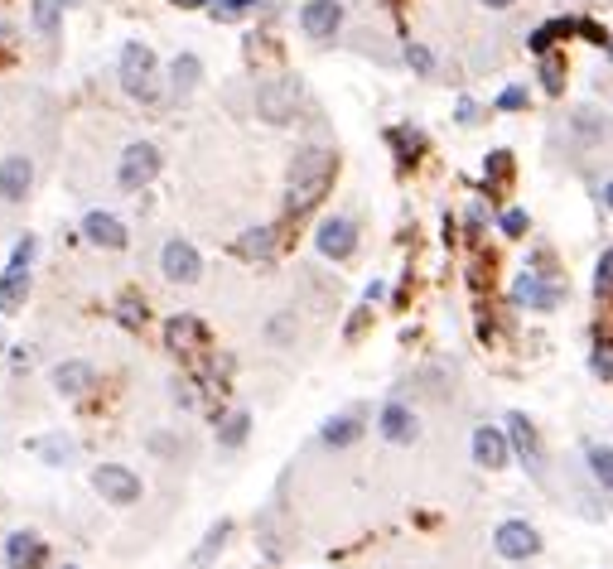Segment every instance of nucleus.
<instances>
[{
	"label": "nucleus",
	"mask_w": 613,
	"mask_h": 569,
	"mask_svg": "<svg viewBox=\"0 0 613 569\" xmlns=\"http://www.w3.org/2000/svg\"><path fill=\"white\" fill-rule=\"evenodd\" d=\"M334 184V155L329 150H300L290 164V189H285V208L290 213H305L314 208Z\"/></svg>",
	"instance_id": "1"
},
{
	"label": "nucleus",
	"mask_w": 613,
	"mask_h": 569,
	"mask_svg": "<svg viewBox=\"0 0 613 569\" xmlns=\"http://www.w3.org/2000/svg\"><path fill=\"white\" fill-rule=\"evenodd\" d=\"M92 488L102 502H112V507H136L140 502V473H131L126 463H102V468H92Z\"/></svg>",
	"instance_id": "2"
},
{
	"label": "nucleus",
	"mask_w": 613,
	"mask_h": 569,
	"mask_svg": "<svg viewBox=\"0 0 613 569\" xmlns=\"http://www.w3.org/2000/svg\"><path fill=\"white\" fill-rule=\"evenodd\" d=\"M160 174V150L150 145V140H131L126 150H121V169H116V184L126 193L145 189L150 179Z\"/></svg>",
	"instance_id": "3"
},
{
	"label": "nucleus",
	"mask_w": 613,
	"mask_h": 569,
	"mask_svg": "<svg viewBox=\"0 0 613 569\" xmlns=\"http://www.w3.org/2000/svg\"><path fill=\"white\" fill-rule=\"evenodd\" d=\"M121 87L136 102H155V54L145 44H126V54H121Z\"/></svg>",
	"instance_id": "4"
},
{
	"label": "nucleus",
	"mask_w": 613,
	"mask_h": 569,
	"mask_svg": "<svg viewBox=\"0 0 613 569\" xmlns=\"http://www.w3.org/2000/svg\"><path fill=\"white\" fill-rule=\"evenodd\" d=\"M295 102H300V82H290V78L266 82V87L256 92V116H261L266 126H285V121L295 116Z\"/></svg>",
	"instance_id": "5"
},
{
	"label": "nucleus",
	"mask_w": 613,
	"mask_h": 569,
	"mask_svg": "<svg viewBox=\"0 0 613 569\" xmlns=\"http://www.w3.org/2000/svg\"><path fill=\"white\" fill-rule=\"evenodd\" d=\"M507 439H512L517 459L527 463L531 478H541V473H546V459H541V439H536V425H531L522 410H512V415H507Z\"/></svg>",
	"instance_id": "6"
},
{
	"label": "nucleus",
	"mask_w": 613,
	"mask_h": 569,
	"mask_svg": "<svg viewBox=\"0 0 613 569\" xmlns=\"http://www.w3.org/2000/svg\"><path fill=\"white\" fill-rule=\"evenodd\" d=\"M160 271H165V280H174V285H194L198 275H203V261H198V251L189 242H165V251H160Z\"/></svg>",
	"instance_id": "7"
},
{
	"label": "nucleus",
	"mask_w": 613,
	"mask_h": 569,
	"mask_svg": "<svg viewBox=\"0 0 613 569\" xmlns=\"http://www.w3.org/2000/svg\"><path fill=\"white\" fill-rule=\"evenodd\" d=\"M314 246H319L329 261H348V256H353V246H358V227H353L348 217H329V222H319Z\"/></svg>",
	"instance_id": "8"
},
{
	"label": "nucleus",
	"mask_w": 613,
	"mask_h": 569,
	"mask_svg": "<svg viewBox=\"0 0 613 569\" xmlns=\"http://www.w3.org/2000/svg\"><path fill=\"white\" fill-rule=\"evenodd\" d=\"M493 545H498L502 560H531V555L541 550V536L531 531L527 521H502L498 536H493Z\"/></svg>",
	"instance_id": "9"
},
{
	"label": "nucleus",
	"mask_w": 613,
	"mask_h": 569,
	"mask_svg": "<svg viewBox=\"0 0 613 569\" xmlns=\"http://www.w3.org/2000/svg\"><path fill=\"white\" fill-rule=\"evenodd\" d=\"M338 25H343V5L338 0H305L300 29H305L309 39H334Z\"/></svg>",
	"instance_id": "10"
},
{
	"label": "nucleus",
	"mask_w": 613,
	"mask_h": 569,
	"mask_svg": "<svg viewBox=\"0 0 613 569\" xmlns=\"http://www.w3.org/2000/svg\"><path fill=\"white\" fill-rule=\"evenodd\" d=\"M507 454H512V439L502 430H493V425H478L474 430V463L478 468L498 473V468H507Z\"/></svg>",
	"instance_id": "11"
},
{
	"label": "nucleus",
	"mask_w": 613,
	"mask_h": 569,
	"mask_svg": "<svg viewBox=\"0 0 613 569\" xmlns=\"http://www.w3.org/2000/svg\"><path fill=\"white\" fill-rule=\"evenodd\" d=\"M29 189H34V164H29L25 155L0 160V198H5V203H25Z\"/></svg>",
	"instance_id": "12"
},
{
	"label": "nucleus",
	"mask_w": 613,
	"mask_h": 569,
	"mask_svg": "<svg viewBox=\"0 0 613 569\" xmlns=\"http://www.w3.org/2000/svg\"><path fill=\"white\" fill-rule=\"evenodd\" d=\"M165 343L174 357H194L203 348V324H198L194 314H174L165 328Z\"/></svg>",
	"instance_id": "13"
},
{
	"label": "nucleus",
	"mask_w": 613,
	"mask_h": 569,
	"mask_svg": "<svg viewBox=\"0 0 613 569\" xmlns=\"http://www.w3.org/2000/svg\"><path fill=\"white\" fill-rule=\"evenodd\" d=\"M377 430L387 434L391 444H411V439L420 434V420L401 406V401H387V406H382V415H377Z\"/></svg>",
	"instance_id": "14"
},
{
	"label": "nucleus",
	"mask_w": 613,
	"mask_h": 569,
	"mask_svg": "<svg viewBox=\"0 0 613 569\" xmlns=\"http://www.w3.org/2000/svg\"><path fill=\"white\" fill-rule=\"evenodd\" d=\"M512 299L517 304H527V309H556L560 304V290L556 285H546L541 275H517V285H512Z\"/></svg>",
	"instance_id": "15"
},
{
	"label": "nucleus",
	"mask_w": 613,
	"mask_h": 569,
	"mask_svg": "<svg viewBox=\"0 0 613 569\" xmlns=\"http://www.w3.org/2000/svg\"><path fill=\"white\" fill-rule=\"evenodd\" d=\"M83 237L97 246H112V251H121L126 246V227L116 222L112 213H87L83 217Z\"/></svg>",
	"instance_id": "16"
},
{
	"label": "nucleus",
	"mask_w": 613,
	"mask_h": 569,
	"mask_svg": "<svg viewBox=\"0 0 613 569\" xmlns=\"http://www.w3.org/2000/svg\"><path fill=\"white\" fill-rule=\"evenodd\" d=\"M92 381H97L92 362H63V367L54 372V391L58 396H87V391H92Z\"/></svg>",
	"instance_id": "17"
},
{
	"label": "nucleus",
	"mask_w": 613,
	"mask_h": 569,
	"mask_svg": "<svg viewBox=\"0 0 613 569\" xmlns=\"http://www.w3.org/2000/svg\"><path fill=\"white\" fill-rule=\"evenodd\" d=\"M39 555H44V545H39L34 531H15V536L5 541V569H34Z\"/></svg>",
	"instance_id": "18"
},
{
	"label": "nucleus",
	"mask_w": 613,
	"mask_h": 569,
	"mask_svg": "<svg viewBox=\"0 0 613 569\" xmlns=\"http://www.w3.org/2000/svg\"><path fill=\"white\" fill-rule=\"evenodd\" d=\"M237 256H247V261H271L276 256V227H251L237 237Z\"/></svg>",
	"instance_id": "19"
},
{
	"label": "nucleus",
	"mask_w": 613,
	"mask_h": 569,
	"mask_svg": "<svg viewBox=\"0 0 613 569\" xmlns=\"http://www.w3.org/2000/svg\"><path fill=\"white\" fill-rule=\"evenodd\" d=\"M227 536H232V521H218V526H208V536L198 541V550L189 555V565H184V569H208L213 560H218V550L227 545Z\"/></svg>",
	"instance_id": "20"
},
{
	"label": "nucleus",
	"mask_w": 613,
	"mask_h": 569,
	"mask_svg": "<svg viewBox=\"0 0 613 569\" xmlns=\"http://www.w3.org/2000/svg\"><path fill=\"white\" fill-rule=\"evenodd\" d=\"M29 295V266H5V275H0V309H20Z\"/></svg>",
	"instance_id": "21"
},
{
	"label": "nucleus",
	"mask_w": 613,
	"mask_h": 569,
	"mask_svg": "<svg viewBox=\"0 0 613 569\" xmlns=\"http://www.w3.org/2000/svg\"><path fill=\"white\" fill-rule=\"evenodd\" d=\"M358 434H363V420H358V415H334V420H324L319 439H324L329 449H348Z\"/></svg>",
	"instance_id": "22"
},
{
	"label": "nucleus",
	"mask_w": 613,
	"mask_h": 569,
	"mask_svg": "<svg viewBox=\"0 0 613 569\" xmlns=\"http://www.w3.org/2000/svg\"><path fill=\"white\" fill-rule=\"evenodd\" d=\"M575 29H580V20H551V25L531 29V54H536V58L556 54V44L565 39V34H575Z\"/></svg>",
	"instance_id": "23"
},
{
	"label": "nucleus",
	"mask_w": 613,
	"mask_h": 569,
	"mask_svg": "<svg viewBox=\"0 0 613 569\" xmlns=\"http://www.w3.org/2000/svg\"><path fill=\"white\" fill-rule=\"evenodd\" d=\"M198 78H203V63H198L194 54H179L174 63H169V82H174L179 92H194Z\"/></svg>",
	"instance_id": "24"
},
{
	"label": "nucleus",
	"mask_w": 613,
	"mask_h": 569,
	"mask_svg": "<svg viewBox=\"0 0 613 569\" xmlns=\"http://www.w3.org/2000/svg\"><path fill=\"white\" fill-rule=\"evenodd\" d=\"M387 140L396 145V155H401V164H416V155L425 150V136H420V131H406V126H391Z\"/></svg>",
	"instance_id": "25"
},
{
	"label": "nucleus",
	"mask_w": 613,
	"mask_h": 569,
	"mask_svg": "<svg viewBox=\"0 0 613 569\" xmlns=\"http://www.w3.org/2000/svg\"><path fill=\"white\" fill-rule=\"evenodd\" d=\"M541 87H546V97L565 92V63H560V54H541Z\"/></svg>",
	"instance_id": "26"
},
{
	"label": "nucleus",
	"mask_w": 613,
	"mask_h": 569,
	"mask_svg": "<svg viewBox=\"0 0 613 569\" xmlns=\"http://www.w3.org/2000/svg\"><path fill=\"white\" fill-rule=\"evenodd\" d=\"M247 430H251L247 410H232V415H227L223 425H218V439H223L227 449H237V444H242V439H247Z\"/></svg>",
	"instance_id": "27"
},
{
	"label": "nucleus",
	"mask_w": 613,
	"mask_h": 569,
	"mask_svg": "<svg viewBox=\"0 0 613 569\" xmlns=\"http://www.w3.org/2000/svg\"><path fill=\"white\" fill-rule=\"evenodd\" d=\"M570 126H575V136L580 140H604V116H599V111L580 107L575 116H570Z\"/></svg>",
	"instance_id": "28"
},
{
	"label": "nucleus",
	"mask_w": 613,
	"mask_h": 569,
	"mask_svg": "<svg viewBox=\"0 0 613 569\" xmlns=\"http://www.w3.org/2000/svg\"><path fill=\"white\" fill-rule=\"evenodd\" d=\"M116 319H121V328H140V324H145V299H140V295H121V299H116Z\"/></svg>",
	"instance_id": "29"
},
{
	"label": "nucleus",
	"mask_w": 613,
	"mask_h": 569,
	"mask_svg": "<svg viewBox=\"0 0 613 569\" xmlns=\"http://www.w3.org/2000/svg\"><path fill=\"white\" fill-rule=\"evenodd\" d=\"M34 29H39L44 39H54L58 34V0H34Z\"/></svg>",
	"instance_id": "30"
},
{
	"label": "nucleus",
	"mask_w": 613,
	"mask_h": 569,
	"mask_svg": "<svg viewBox=\"0 0 613 569\" xmlns=\"http://www.w3.org/2000/svg\"><path fill=\"white\" fill-rule=\"evenodd\" d=\"M589 468H594V478H599V483L613 492V449L594 444V449H589Z\"/></svg>",
	"instance_id": "31"
},
{
	"label": "nucleus",
	"mask_w": 613,
	"mask_h": 569,
	"mask_svg": "<svg viewBox=\"0 0 613 569\" xmlns=\"http://www.w3.org/2000/svg\"><path fill=\"white\" fill-rule=\"evenodd\" d=\"M594 290L604 299H613V246L599 256V271H594Z\"/></svg>",
	"instance_id": "32"
},
{
	"label": "nucleus",
	"mask_w": 613,
	"mask_h": 569,
	"mask_svg": "<svg viewBox=\"0 0 613 569\" xmlns=\"http://www.w3.org/2000/svg\"><path fill=\"white\" fill-rule=\"evenodd\" d=\"M247 10H256V0H213V15L218 20H242Z\"/></svg>",
	"instance_id": "33"
},
{
	"label": "nucleus",
	"mask_w": 613,
	"mask_h": 569,
	"mask_svg": "<svg viewBox=\"0 0 613 569\" xmlns=\"http://www.w3.org/2000/svg\"><path fill=\"white\" fill-rule=\"evenodd\" d=\"M498 179H512V155H507V150H493V155H488V184H498Z\"/></svg>",
	"instance_id": "34"
},
{
	"label": "nucleus",
	"mask_w": 613,
	"mask_h": 569,
	"mask_svg": "<svg viewBox=\"0 0 613 569\" xmlns=\"http://www.w3.org/2000/svg\"><path fill=\"white\" fill-rule=\"evenodd\" d=\"M498 227L507 232V237H527V213H522V208H512V213L498 217Z\"/></svg>",
	"instance_id": "35"
},
{
	"label": "nucleus",
	"mask_w": 613,
	"mask_h": 569,
	"mask_svg": "<svg viewBox=\"0 0 613 569\" xmlns=\"http://www.w3.org/2000/svg\"><path fill=\"white\" fill-rule=\"evenodd\" d=\"M594 372H599V377H613V343L609 338H599V348H594Z\"/></svg>",
	"instance_id": "36"
},
{
	"label": "nucleus",
	"mask_w": 613,
	"mask_h": 569,
	"mask_svg": "<svg viewBox=\"0 0 613 569\" xmlns=\"http://www.w3.org/2000/svg\"><path fill=\"white\" fill-rule=\"evenodd\" d=\"M406 63H411L416 73H435V54H430V49H420V44L406 49Z\"/></svg>",
	"instance_id": "37"
},
{
	"label": "nucleus",
	"mask_w": 613,
	"mask_h": 569,
	"mask_svg": "<svg viewBox=\"0 0 613 569\" xmlns=\"http://www.w3.org/2000/svg\"><path fill=\"white\" fill-rule=\"evenodd\" d=\"M527 107V92L522 87H502L498 92V111H522Z\"/></svg>",
	"instance_id": "38"
},
{
	"label": "nucleus",
	"mask_w": 613,
	"mask_h": 569,
	"mask_svg": "<svg viewBox=\"0 0 613 569\" xmlns=\"http://www.w3.org/2000/svg\"><path fill=\"white\" fill-rule=\"evenodd\" d=\"M10 261H15V266H29V261H34V237H25V242L15 246V256H10Z\"/></svg>",
	"instance_id": "39"
},
{
	"label": "nucleus",
	"mask_w": 613,
	"mask_h": 569,
	"mask_svg": "<svg viewBox=\"0 0 613 569\" xmlns=\"http://www.w3.org/2000/svg\"><path fill=\"white\" fill-rule=\"evenodd\" d=\"M454 116H459V121H464V126H474V121H478V107H474V102H469V97H464V102H459V107H454Z\"/></svg>",
	"instance_id": "40"
},
{
	"label": "nucleus",
	"mask_w": 613,
	"mask_h": 569,
	"mask_svg": "<svg viewBox=\"0 0 613 569\" xmlns=\"http://www.w3.org/2000/svg\"><path fill=\"white\" fill-rule=\"evenodd\" d=\"M478 227H483V203H469V232H478Z\"/></svg>",
	"instance_id": "41"
},
{
	"label": "nucleus",
	"mask_w": 613,
	"mask_h": 569,
	"mask_svg": "<svg viewBox=\"0 0 613 569\" xmlns=\"http://www.w3.org/2000/svg\"><path fill=\"white\" fill-rule=\"evenodd\" d=\"M179 10H198V5H213V0H174Z\"/></svg>",
	"instance_id": "42"
},
{
	"label": "nucleus",
	"mask_w": 613,
	"mask_h": 569,
	"mask_svg": "<svg viewBox=\"0 0 613 569\" xmlns=\"http://www.w3.org/2000/svg\"><path fill=\"white\" fill-rule=\"evenodd\" d=\"M483 5H488V10H507L512 0H483Z\"/></svg>",
	"instance_id": "43"
},
{
	"label": "nucleus",
	"mask_w": 613,
	"mask_h": 569,
	"mask_svg": "<svg viewBox=\"0 0 613 569\" xmlns=\"http://www.w3.org/2000/svg\"><path fill=\"white\" fill-rule=\"evenodd\" d=\"M604 203H609V208H613V179H609V184H604Z\"/></svg>",
	"instance_id": "44"
},
{
	"label": "nucleus",
	"mask_w": 613,
	"mask_h": 569,
	"mask_svg": "<svg viewBox=\"0 0 613 569\" xmlns=\"http://www.w3.org/2000/svg\"><path fill=\"white\" fill-rule=\"evenodd\" d=\"M609 58H613V39H609Z\"/></svg>",
	"instance_id": "45"
},
{
	"label": "nucleus",
	"mask_w": 613,
	"mask_h": 569,
	"mask_svg": "<svg viewBox=\"0 0 613 569\" xmlns=\"http://www.w3.org/2000/svg\"><path fill=\"white\" fill-rule=\"evenodd\" d=\"M63 569H78V565H63Z\"/></svg>",
	"instance_id": "46"
}]
</instances>
